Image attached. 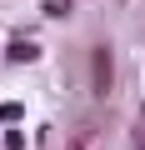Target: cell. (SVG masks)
Here are the masks:
<instances>
[{
    "instance_id": "6da1fadb",
    "label": "cell",
    "mask_w": 145,
    "mask_h": 150,
    "mask_svg": "<svg viewBox=\"0 0 145 150\" xmlns=\"http://www.w3.org/2000/svg\"><path fill=\"white\" fill-rule=\"evenodd\" d=\"M110 90V50H95V95Z\"/></svg>"
},
{
    "instance_id": "7a4b0ae2",
    "label": "cell",
    "mask_w": 145,
    "mask_h": 150,
    "mask_svg": "<svg viewBox=\"0 0 145 150\" xmlns=\"http://www.w3.org/2000/svg\"><path fill=\"white\" fill-rule=\"evenodd\" d=\"M35 55H40V50H35L30 40H15V45H10V60H35Z\"/></svg>"
},
{
    "instance_id": "277c9868",
    "label": "cell",
    "mask_w": 145,
    "mask_h": 150,
    "mask_svg": "<svg viewBox=\"0 0 145 150\" xmlns=\"http://www.w3.org/2000/svg\"><path fill=\"white\" fill-rule=\"evenodd\" d=\"M70 150H85V140H75V145H70Z\"/></svg>"
},
{
    "instance_id": "3957f363",
    "label": "cell",
    "mask_w": 145,
    "mask_h": 150,
    "mask_svg": "<svg viewBox=\"0 0 145 150\" xmlns=\"http://www.w3.org/2000/svg\"><path fill=\"white\" fill-rule=\"evenodd\" d=\"M45 15H55V20L70 15V0H45Z\"/></svg>"
}]
</instances>
